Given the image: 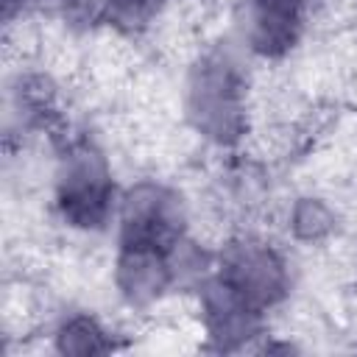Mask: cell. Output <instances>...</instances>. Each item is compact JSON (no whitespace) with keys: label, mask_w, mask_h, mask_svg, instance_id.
Listing matches in <instances>:
<instances>
[{"label":"cell","mask_w":357,"mask_h":357,"mask_svg":"<svg viewBox=\"0 0 357 357\" xmlns=\"http://www.w3.org/2000/svg\"><path fill=\"white\" fill-rule=\"evenodd\" d=\"M114 282H117L120 296L131 307L153 304L176 284L170 257L165 248L131 245V243H117Z\"/></svg>","instance_id":"cell-6"},{"label":"cell","mask_w":357,"mask_h":357,"mask_svg":"<svg viewBox=\"0 0 357 357\" xmlns=\"http://www.w3.org/2000/svg\"><path fill=\"white\" fill-rule=\"evenodd\" d=\"M53 346L61 354H103L114 349L103 324L86 312L64 318L53 332Z\"/></svg>","instance_id":"cell-7"},{"label":"cell","mask_w":357,"mask_h":357,"mask_svg":"<svg viewBox=\"0 0 357 357\" xmlns=\"http://www.w3.org/2000/svg\"><path fill=\"white\" fill-rule=\"evenodd\" d=\"M117 187L103 153L75 139L61 153V165L53 187V206L64 226L78 231H100L117 218Z\"/></svg>","instance_id":"cell-1"},{"label":"cell","mask_w":357,"mask_h":357,"mask_svg":"<svg viewBox=\"0 0 357 357\" xmlns=\"http://www.w3.org/2000/svg\"><path fill=\"white\" fill-rule=\"evenodd\" d=\"M312 8L315 0H240L237 25L243 42L265 59L284 56L301 39Z\"/></svg>","instance_id":"cell-5"},{"label":"cell","mask_w":357,"mask_h":357,"mask_svg":"<svg viewBox=\"0 0 357 357\" xmlns=\"http://www.w3.org/2000/svg\"><path fill=\"white\" fill-rule=\"evenodd\" d=\"M187 117L198 134L231 145L245 131V78L226 53H206L187 81Z\"/></svg>","instance_id":"cell-2"},{"label":"cell","mask_w":357,"mask_h":357,"mask_svg":"<svg viewBox=\"0 0 357 357\" xmlns=\"http://www.w3.org/2000/svg\"><path fill=\"white\" fill-rule=\"evenodd\" d=\"M215 276L259 312L276 307L290 290L284 257L271 243L257 237H237L226 243L218 254Z\"/></svg>","instance_id":"cell-3"},{"label":"cell","mask_w":357,"mask_h":357,"mask_svg":"<svg viewBox=\"0 0 357 357\" xmlns=\"http://www.w3.org/2000/svg\"><path fill=\"white\" fill-rule=\"evenodd\" d=\"M332 226H335V215L318 198H301L290 212V229L298 240H307V243L324 240L332 231Z\"/></svg>","instance_id":"cell-8"},{"label":"cell","mask_w":357,"mask_h":357,"mask_svg":"<svg viewBox=\"0 0 357 357\" xmlns=\"http://www.w3.org/2000/svg\"><path fill=\"white\" fill-rule=\"evenodd\" d=\"M117 223H120L117 243L153 245L170 251L184 237L187 212L176 190L159 181H137L120 192Z\"/></svg>","instance_id":"cell-4"}]
</instances>
